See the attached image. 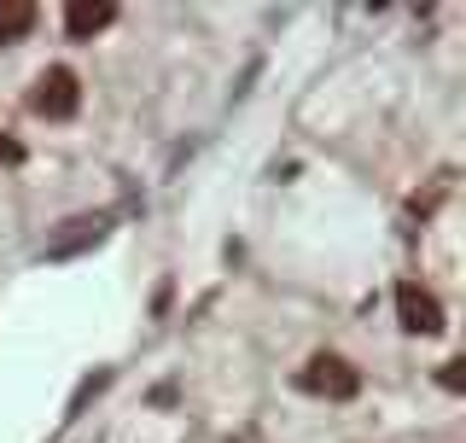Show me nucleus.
<instances>
[{
  "label": "nucleus",
  "mask_w": 466,
  "mask_h": 443,
  "mask_svg": "<svg viewBox=\"0 0 466 443\" xmlns=\"http://www.w3.org/2000/svg\"><path fill=\"white\" fill-rule=\"evenodd\" d=\"M298 386L315 391V397H332V403H350V397L361 391V374L344 356H309V367L298 374Z\"/></svg>",
  "instance_id": "obj_2"
},
{
  "label": "nucleus",
  "mask_w": 466,
  "mask_h": 443,
  "mask_svg": "<svg viewBox=\"0 0 466 443\" xmlns=\"http://www.w3.org/2000/svg\"><path fill=\"white\" fill-rule=\"evenodd\" d=\"M18 158H24V146H18V140H6V135H0V164H18Z\"/></svg>",
  "instance_id": "obj_8"
},
{
  "label": "nucleus",
  "mask_w": 466,
  "mask_h": 443,
  "mask_svg": "<svg viewBox=\"0 0 466 443\" xmlns=\"http://www.w3.org/2000/svg\"><path fill=\"white\" fill-rule=\"evenodd\" d=\"M443 386H449V391L466 386V362H443Z\"/></svg>",
  "instance_id": "obj_7"
},
{
  "label": "nucleus",
  "mask_w": 466,
  "mask_h": 443,
  "mask_svg": "<svg viewBox=\"0 0 466 443\" xmlns=\"http://www.w3.org/2000/svg\"><path fill=\"white\" fill-rule=\"evenodd\" d=\"M29 24H35V6H29V0H0V41L29 36Z\"/></svg>",
  "instance_id": "obj_6"
},
{
  "label": "nucleus",
  "mask_w": 466,
  "mask_h": 443,
  "mask_svg": "<svg viewBox=\"0 0 466 443\" xmlns=\"http://www.w3.org/2000/svg\"><path fill=\"white\" fill-rule=\"evenodd\" d=\"M82 106V88H76V70H65V65H53V70H41L35 77V94H29V111L35 117H76Z\"/></svg>",
  "instance_id": "obj_1"
},
{
  "label": "nucleus",
  "mask_w": 466,
  "mask_h": 443,
  "mask_svg": "<svg viewBox=\"0 0 466 443\" xmlns=\"http://www.w3.org/2000/svg\"><path fill=\"white\" fill-rule=\"evenodd\" d=\"M397 321H402V333L431 338V333H443V304H437L426 286L402 280V286H397Z\"/></svg>",
  "instance_id": "obj_3"
},
{
  "label": "nucleus",
  "mask_w": 466,
  "mask_h": 443,
  "mask_svg": "<svg viewBox=\"0 0 466 443\" xmlns=\"http://www.w3.org/2000/svg\"><path fill=\"white\" fill-rule=\"evenodd\" d=\"M116 18V6H106V0H70L65 6V29L70 36H99Z\"/></svg>",
  "instance_id": "obj_4"
},
{
  "label": "nucleus",
  "mask_w": 466,
  "mask_h": 443,
  "mask_svg": "<svg viewBox=\"0 0 466 443\" xmlns=\"http://www.w3.org/2000/svg\"><path fill=\"white\" fill-rule=\"evenodd\" d=\"M106 233V216H82V222H70V233H58V240L47 245V257H65V251H76L87 240H99Z\"/></svg>",
  "instance_id": "obj_5"
}]
</instances>
